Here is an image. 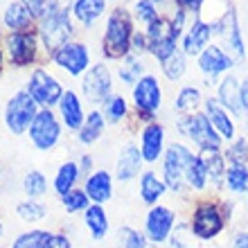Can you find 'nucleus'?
I'll return each instance as SVG.
<instances>
[{
    "mask_svg": "<svg viewBox=\"0 0 248 248\" xmlns=\"http://www.w3.org/2000/svg\"><path fill=\"white\" fill-rule=\"evenodd\" d=\"M41 34H43L46 47L50 52H57L59 47L65 46V41L72 36V25L68 18V0H50L47 2Z\"/></svg>",
    "mask_w": 248,
    "mask_h": 248,
    "instance_id": "nucleus-1",
    "label": "nucleus"
},
{
    "mask_svg": "<svg viewBox=\"0 0 248 248\" xmlns=\"http://www.w3.org/2000/svg\"><path fill=\"white\" fill-rule=\"evenodd\" d=\"M131 18L124 9H115L108 18L104 36V52L111 59H120L131 50Z\"/></svg>",
    "mask_w": 248,
    "mask_h": 248,
    "instance_id": "nucleus-2",
    "label": "nucleus"
},
{
    "mask_svg": "<svg viewBox=\"0 0 248 248\" xmlns=\"http://www.w3.org/2000/svg\"><path fill=\"white\" fill-rule=\"evenodd\" d=\"M178 129H181L183 136L194 140L201 151H219V147H221V136L217 133V129L212 126L208 115H203V113L183 118L178 122Z\"/></svg>",
    "mask_w": 248,
    "mask_h": 248,
    "instance_id": "nucleus-3",
    "label": "nucleus"
},
{
    "mask_svg": "<svg viewBox=\"0 0 248 248\" xmlns=\"http://www.w3.org/2000/svg\"><path fill=\"white\" fill-rule=\"evenodd\" d=\"M226 212L215 203H201L192 217V232L199 239H215L226 226Z\"/></svg>",
    "mask_w": 248,
    "mask_h": 248,
    "instance_id": "nucleus-4",
    "label": "nucleus"
},
{
    "mask_svg": "<svg viewBox=\"0 0 248 248\" xmlns=\"http://www.w3.org/2000/svg\"><path fill=\"white\" fill-rule=\"evenodd\" d=\"M36 102L30 93H18L9 99L7 104V113H5V120H7V129L14 131V133H23L27 126H32L34 118H36Z\"/></svg>",
    "mask_w": 248,
    "mask_h": 248,
    "instance_id": "nucleus-5",
    "label": "nucleus"
},
{
    "mask_svg": "<svg viewBox=\"0 0 248 248\" xmlns=\"http://www.w3.org/2000/svg\"><path fill=\"white\" fill-rule=\"evenodd\" d=\"M194 154L183 144H171L165 154V185L174 192H181L185 183V171Z\"/></svg>",
    "mask_w": 248,
    "mask_h": 248,
    "instance_id": "nucleus-6",
    "label": "nucleus"
},
{
    "mask_svg": "<svg viewBox=\"0 0 248 248\" xmlns=\"http://www.w3.org/2000/svg\"><path fill=\"white\" fill-rule=\"evenodd\" d=\"M149 50L156 54L158 59H167L174 50H176V39L178 34L174 32V27L167 18H156L149 25Z\"/></svg>",
    "mask_w": 248,
    "mask_h": 248,
    "instance_id": "nucleus-7",
    "label": "nucleus"
},
{
    "mask_svg": "<svg viewBox=\"0 0 248 248\" xmlns=\"http://www.w3.org/2000/svg\"><path fill=\"white\" fill-rule=\"evenodd\" d=\"M174 221L176 215L174 210H170L167 205H156L154 210H149L147 221H144V232L149 237V242L154 244H163L174 230Z\"/></svg>",
    "mask_w": 248,
    "mask_h": 248,
    "instance_id": "nucleus-8",
    "label": "nucleus"
},
{
    "mask_svg": "<svg viewBox=\"0 0 248 248\" xmlns=\"http://www.w3.org/2000/svg\"><path fill=\"white\" fill-rule=\"evenodd\" d=\"M59 133H61V126L57 122L50 111H41L36 118H34L32 126H30V136H32V142L39 147V149L47 151L52 149L57 140H59Z\"/></svg>",
    "mask_w": 248,
    "mask_h": 248,
    "instance_id": "nucleus-9",
    "label": "nucleus"
},
{
    "mask_svg": "<svg viewBox=\"0 0 248 248\" xmlns=\"http://www.w3.org/2000/svg\"><path fill=\"white\" fill-rule=\"evenodd\" d=\"M27 93L34 97L36 104H43V106H52V104H57V102H61V97H63L59 81L54 77H50L46 70L34 72L32 79H30Z\"/></svg>",
    "mask_w": 248,
    "mask_h": 248,
    "instance_id": "nucleus-10",
    "label": "nucleus"
},
{
    "mask_svg": "<svg viewBox=\"0 0 248 248\" xmlns=\"http://www.w3.org/2000/svg\"><path fill=\"white\" fill-rule=\"evenodd\" d=\"M133 99H136L138 111L142 113L147 120H151V113L158 111L160 106V86H158L156 77H142L133 88Z\"/></svg>",
    "mask_w": 248,
    "mask_h": 248,
    "instance_id": "nucleus-11",
    "label": "nucleus"
},
{
    "mask_svg": "<svg viewBox=\"0 0 248 248\" xmlns=\"http://www.w3.org/2000/svg\"><path fill=\"white\" fill-rule=\"evenodd\" d=\"M81 88H84V95L91 99V102H95V104H97V102H104V99L108 97V93H111V75L106 70V65L99 63L86 72Z\"/></svg>",
    "mask_w": 248,
    "mask_h": 248,
    "instance_id": "nucleus-12",
    "label": "nucleus"
},
{
    "mask_svg": "<svg viewBox=\"0 0 248 248\" xmlns=\"http://www.w3.org/2000/svg\"><path fill=\"white\" fill-rule=\"evenodd\" d=\"M7 52H9V59L16 65H25L34 59L36 54V39L32 34L25 32H16L7 36Z\"/></svg>",
    "mask_w": 248,
    "mask_h": 248,
    "instance_id": "nucleus-13",
    "label": "nucleus"
},
{
    "mask_svg": "<svg viewBox=\"0 0 248 248\" xmlns=\"http://www.w3.org/2000/svg\"><path fill=\"white\" fill-rule=\"evenodd\" d=\"M54 61L70 75H81L88 65V50H86V46H79V43H65L63 47L54 52Z\"/></svg>",
    "mask_w": 248,
    "mask_h": 248,
    "instance_id": "nucleus-14",
    "label": "nucleus"
},
{
    "mask_svg": "<svg viewBox=\"0 0 248 248\" xmlns=\"http://www.w3.org/2000/svg\"><path fill=\"white\" fill-rule=\"evenodd\" d=\"M163 140H165V131L160 124L156 122H149L147 124V129L142 131V158L147 163H156L160 154H163Z\"/></svg>",
    "mask_w": 248,
    "mask_h": 248,
    "instance_id": "nucleus-15",
    "label": "nucleus"
},
{
    "mask_svg": "<svg viewBox=\"0 0 248 248\" xmlns=\"http://www.w3.org/2000/svg\"><path fill=\"white\" fill-rule=\"evenodd\" d=\"M205 113H208V120L212 122V126L217 129V133H219V136L226 138V140L235 138V124H232V120L228 118L226 108H223L217 99L210 97L208 102H205Z\"/></svg>",
    "mask_w": 248,
    "mask_h": 248,
    "instance_id": "nucleus-16",
    "label": "nucleus"
},
{
    "mask_svg": "<svg viewBox=\"0 0 248 248\" xmlns=\"http://www.w3.org/2000/svg\"><path fill=\"white\" fill-rule=\"evenodd\" d=\"M142 154L138 151V147L133 144H126L122 149L118 158V178L120 181H131L140 171V165H142Z\"/></svg>",
    "mask_w": 248,
    "mask_h": 248,
    "instance_id": "nucleus-17",
    "label": "nucleus"
},
{
    "mask_svg": "<svg viewBox=\"0 0 248 248\" xmlns=\"http://www.w3.org/2000/svg\"><path fill=\"white\" fill-rule=\"evenodd\" d=\"M199 65H201V70L208 72V75H219V72L228 70L230 65H232V59H230L223 50L210 46L201 52V57H199Z\"/></svg>",
    "mask_w": 248,
    "mask_h": 248,
    "instance_id": "nucleus-18",
    "label": "nucleus"
},
{
    "mask_svg": "<svg viewBox=\"0 0 248 248\" xmlns=\"http://www.w3.org/2000/svg\"><path fill=\"white\" fill-rule=\"evenodd\" d=\"M86 194L88 199H93L95 203H102L111 199V176L108 171H95L93 176H88V183H86Z\"/></svg>",
    "mask_w": 248,
    "mask_h": 248,
    "instance_id": "nucleus-19",
    "label": "nucleus"
},
{
    "mask_svg": "<svg viewBox=\"0 0 248 248\" xmlns=\"http://www.w3.org/2000/svg\"><path fill=\"white\" fill-rule=\"evenodd\" d=\"M210 34H212V27L205 25V23H201V20H196L194 25H192V30L185 34V43H183L185 52L187 54H201L203 47L208 46Z\"/></svg>",
    "mask_w": 248,
    "mask_h": 248,
    "instance_id": "nucleus-20",
    "label": "nucleus"
},
{
    "mask_svg": "<svg viewBox=\"0 0 248 248\" xmlns=\"http://www.w3.org/2000/svg\"><path fill=\"white\" fill-rule=\"evenodd\" d=\"M217 30L223 34V39L228 41V47H232L237 54H244V43H242V34L237 27V16L235 9H228V14L221 18V23L217 25Z\"/></svg>",
    "mask_w": 248,
    "mask_h": 248,
    "instance_id": "nucleus-21",
    "label": "nucleus"
},
{
    "mask_svg": "<svg viewBox=\"0 0 248 248\" xmlns=\"http://www.w3.org/2000/svg\"><path fill=\"white\" fill-rule=\"evenodd\" d=\"M221 104L232 113H242V86L237 84L235 77H226L219 86Z\"/></svg>",
    "mask_w": 248,
    "mask_h": 248,
    "instance_id": "nucleus-22",
    "label": "nucleus"
},
{
    "mask_svg": "<svg viewBox=\"0 0 248 248\" xmlns=\"http://www.w3.org/2000/svg\"><path fill=\"white\" fill-rule=\"evenodd\" d=\"M86 226L91 230L93 239H104L106 232H108V219H106V212L104 208L95 203L91 208L86 210Z\"/></svg>",
    "mask_w": 248,
    "mask_h": 248,
    "instance_id": "nucleus-23",
    "label": "nucleus"
},
{
    "mask_svg": "<svg viewBox=\"0 0 248 248\" xmlns=\"http://www.w3.org/2000/svg\"><path fill=\"white\" fill-rule=\"evenodd\" d=\"M61 115H63L65 124L70 126V129H81V118H84V113H81V104H79V99L75 93H65L63 97H61Z\"/></svg>",
    "mask_w": 248,
    "mask_h": 248,
    "instance_id": "nucleus-24",
    "label": "nucleus"
},
{
    "mask_svg": "<svg viewBox=\"0 0 248 248\" xmlns=\"http://www.w3.org/2000/svg\"><path fill=\"white\" fill-rule=\"evenodd\" d=\"M165 187H167V185H165L160 178H156L154 171H144L142 178H140V196H142V201L149 203V205H154V203L165 194Z\"/></svg>",
    "mask_w": 248,
    "mask_h": 248,
    "instance_id": "nucleus-25",
    "label": "nucleus"
},
{
    "mask_svg": "<svg viewBox=\"0 0 248 248\" xmlns=\"http://www.w3.org/2000/svg\"><path fill=\"white\" fill-rule=\"evenodd\" d=\"M203 165L208 171V178H212L215 185H221V181L226 178V160L219 151H203Z\"/></svg>",
    "mask_w": 248,
    "mask_h": 248,
    "instance_id": "nucleus-26",
    "label": "nucleus"
},
{
    "mask_svg": "<svg viewBox=\"0 0 248 248\" xmlns=\"http://www.w3.org/2000/svg\"><path fill=\"white\" fill-rule=\"evenodd\" d=\"M226 185L230 192L242 194L248 189V165H235L230 163V167L226 170Z\"/></svg>",
    "mask_w": 248,
    "mask_h": 248,
    "instance_id": "nucleus-27",
    "label": "nucleus"
},
{
    "mask_svg": "<svg viewBox=\"0 0 248 248\" xmlns=\"http://www.w3.org/2000/svg\"><path fill=\"white\" fill-rule=\"evenodd\" d=\"M30 20H32V14L23 2H14L5 9V23L12 30H25L30 25Z\"/></svg>",
    "mask_w": 248,
    "mask_h": 248,
    "instance_id": "nucleus-28",
    "label": "nucleus"
},
{
    "mask_svg": "<svg viewBox=\"0 0 248 248\" xmlns=\"http://www.w3.org/2000/svg\"><path fill=\"white\" fill-rule=\"evenodd\" d=\"M104 12V0H75V16L84 25H91Z\"/></svg>",
    "mask_w": 248,
    "mask_h": 248,
    "instance_id": "nucleus-29",
    "label": "nucleus"
},
{
    "mask_svg": "<svg viewBox=\"0 0 248 248\" xmlns=\"http://www.w3.org/2000/svg\"><path fill=\"white\" fill-rule=\"evenodd\" d=\"M185 183L194 189H203L208 183V171H205V165H203L201 156H194L187 165V171H185Z\"/></svg>",
    "mask_w": 248,
    "mask_h": 248,
    "instance_id": "nucleus-30",
    "label": "nucleus"
},
{
    "mask_svg": "<svg viewBox=\"0 0 248 248\" xmlns=\"http://www.w3.org/2000/svg\"><path fill=\"white\" fill-rule=\"evenodd\" d=\"M77 178H79V167H77V165H75V163L61 165L59 171H57V178H54V189H57L61 196L68 194Z\"/></svg>",
    "mask_w": 248,
    "mask_h": 248,
    "instance_id": "nucleus-31",
    "label": "nucleus"
},
{
    "mask_svg": "<svg viewBox=\"0 0 248 248\" xmlns=\"http://www.w3.org/2000/svg\"><path fill=\"white\" fill-rule=\"evenodd\" d=\"M102 129H104V118H102L97 111L91 113L88 120L84 122V126H81V131H79V140L84 144L95 142V140L102 136Z\"/></svg>",
    "mask_w": 248,
    "mask_h": 248,
    "instance_id": "nucleus-32",
    "label": "nucleus"
},
{
    "mask_svg": "<svg viewBox=\"0 0 248 248\" xmlns=\"http://www.w3.org/2000/svg\"><path fill=\"white\" fill-rule=\"evenodd\" d=\"M47 239H50V232L46 230H30L14 242V248H43Z\"/></svg>",
    "mask_w": 248,
    "mask_h": 248,
    "instance_id": "nucleus-33",
    "label": "nucleus"
},
{
    "mask_svg": "<svg viewBox=\"0 0 248 248\" xmlns=\"http://www.w3.org/2000/svg\"><path fill=\"white\" fill-rule=\"evenodd\" d=\"M61 201H63L65 210L68 212H79V210H88V194H86L84 189H70L68 194L61 196Z\"/></svg>",
    "mask_w": 248,
    "mask_h": 248,
    "instance_id": "nucleus-34",
    "label": "nucleus"
},
{
    "mask_svg": "<svg viewBox=\"0 0 248 248\" xmlns=\"http://www.w3.org/2000/svg\"><path fill=\"white\" fill-rule=\"evenodd\" d=\"M163 70H165V75H167L170 79H178L185 72V59H183V54L178 52V50H174V52H171L167 59H163Z\"/></svg>",
    "mask_w": 248,
    "mask_h": 248,
    "instance_id": "nucleus-35",
    "label": "nucleus"
},
{
    "mask_svg": "<svg viewBox=\"0 0 248 248\" xmlns=\"http://www.w3.org/2000/svg\"><path fill=\"white\" fill-rule=\"evenodd\" d=\"M25 192L27 196L32 199V196H41V194H46V189H47V183H46V176L41 174V171H30L25 176Z\"/></svg>",
    "mask_w": 248,
    "mask_h": 248,
    "instance_id": "nucleus-36",
    "label": "nucleus"
},
{
    "mask_svg": "<svg viewBox=\"0 0 248 248\" xmlns=\"http://www.w3.org/2000/svg\"><path fill=\"white\" fill-rule=\"evenodd\" d=\"M20 219H25V221H39L46 217V208L36 201H25V203H18V208H16Z\"/></svg>",
    "mask_w": 248,
    "mask_h": 248,
    "instance_id": "nucleus-37",
    "label": "nucleus"
},
{
    "mask_svg": "<svg viewBox=\"0 0 248 248\" xmlns=\"http://www.w3.org/2000/svg\"><path fill=\"white\" fill-rule=\"evenodd\" d=\"M118 242H120L118 248H147L144 246V237L133 228H122L120 230Z\"/></svg>",
    "mask_w": 248,
    "mask_h": 248,
    "instance_id": "nucleus-38",
    "label": "nucleus"
},
{
    "mask_svg": "<svg viewBox=\"0 0 248 248\" xmlns=\"http://www.w3.org/2000/svg\"><path fill=\"white\" fill-rule=\"evenodd\" d=\"M199 99H201L199 91H196V88H192V86H187V88H183V91L178 93L176 108H178V111H189V108H194V106L199 104Z\"/></svg>",
    "mask_w": 248,
    "mask_h": 248,
    "instance_id": "nucleus-39",
    "label": "nucleus"
},
{
    "mask_svg": "<svg viewBox=\"0 0 248 248\" xmlns=\"http://www.w3.org/2000/svg\"><path fill=\"white\" fill-rule=\"evenodd\" d=\"M230 163L235 165H248V142L246 138H239L237 142H232V147L228 149Z\"/></svg>",
    "mask_w": 248,
    "mask_h": 248,
    "instance_id": "nucleus-40",
    "label": "nucleus"
},
{
    "mask_svg": "<svg viewBox=\"0 0 248 248\" xmlns=\"http://www.w3.org/2000/svg\"><path fill=\"white\" fill-rule=\"evenodd\" d=\"M106 115H108V120H113V122H120V120L126 115V102H124V97H113L108 104H106Z\"/></svg>",
    "mask_w": 248,
    "mask_h": 248,
    "instance_id": "nucleus-41",
    "label": "nucleus"
},
{
    "mask_svg": "<svg viewBox=\"0 0 248 248\" xmlns=\"http://www.w3.org/2000/svg\"><path fill=\"white\" fill-rule=\"evenodd\" d=\"M136 12H138V16H140L142 20H147L149 25L158 18V16H156V7H154V0H138Z\"/></svg>",
    "mask_w": 248,
    "mask_h": 248,
    "instance_id": "nucleus-42",
    "label": "nucleus"
},
{
    "mask_svg": "<svg viewBox=\"0 0 248 248\" xmlns=\"http://www.w3.org/2000/svg\"><path fill=\"white\" fill-rule=\"evenodd\" d=\"M23 5L30 9L32 16H46L47 12V0H23Z\"/></svg>",
    "mask_w": 248,
    "mask_h": 248,
    "instance_id": "nucleus-43",
    "label": "nucleus"
},
{
    "mask_svg": "<svg viewBox=\"0 0 248 248\" xmlns=\"http://www.w3.org/2000/svg\"><path fill=\"white\" fill-rule=\"evenodd\" d=\"M140 72H142V65L133 61V63H129V68H126V70L120 72V77H122L124 81H129V84H133V81L138 79V75H140Z\"/></svg>",
    "mask_w": 248,
    "mask_h": 248,
    "instance_id": "nucleus-44",
    "label": "nucleus"
},
{
    "mask_svg": "<svg viewBox=\"0 0 248 248\" xmlns=\"http://www.w3.org/2000/svg\"><path fill=\"white\" fill-rule=\"evenodd\" d=\"M43 248H70V242L63 235H50V239L46 242Z\"/></svg>",
    "mask_w": 248,
    "mask_h": 248,
    "instance_id": "nucleus-45",
    "label": "nucleus"
},
{
    "mask_svg": "<svg viewBox=\"0 0 248 248\" xmlns=\"http://www.w3.org/2000/svg\"><path fill=\"white\" fill-rule=\"evenodd\" d=\"M178 9H189V12H199L203 5V0H176Z\"/></svg>",
    "mask_w": 248,
    "mask_h": 248,
    "instance_id": "nucleus-46",
    "label": "nucleus"
},
{
    "mask_svg": "<svg viewBox=\"0 0 248 248\" xmlns=\"http://www.w3.org/2000/svg\"><path fill=\"white\" fill-rule=\"evenodd\" d=\"M131 50H136V52H142L144 50V36L142 34H133V36H131Z\"/></svg>",
    "mask_w": 248,
    "mask_h": 248,
    "instance_id": "nucleus-47",
    "label": "nucleus"
},
{
    "mask_svg": "<svg viewBox=\"0 0 248 248\" xmlns=\"http://www.w3.org/2000/svg\"><path fill=\"white\" fill-rule=\"evenodd\" d=\"M232 248H248V232H237L232 239Z\"/></svg>",
    "mask_w": 248,
    "mask_h": 248,
    "instance_id": "nucleus-48",
    "label": "nucleus"
},
{
    "mask_svg": "<svg viewBox=\"0 0 248 248\" xmlns=\"http://www.w3.org/2000/svg\"><path fill=\"white\" fill-rule=\"evenodd\" d=\"M81 170H84V174H88V170H91V158L88 156L81 158Z\"/></svg>",
    "mask_w": 248,
    "mask_h": 248,
    "instance_id": "nucleus-49",
    "label": "nucleus"
},
{
    "mask_svg": "<svg viewBox=\"0 0 248 248\" xmlns=\"http://www.w3.org/2000/svg\"><path fill=\"white\" fill-rule=\"evenodd\" d=\"M0 235H2V223H0Z\"/></svg>",
    "mask_w": 248,
    "mask_h": 248,
    "instance_id": "nucleus-50",
    "label": "nucleus"
},
{
    "mask_svg": "<svg viewBox=\"0 0 248 248\" xmlns=\"http://www.w3.org/2000/svg\"><path fill=\"white\" fill-rule=\"evenodd\" d=\"M156 2H163V0H156Z\"/></svg>",
    "mask_w": 248,
    "mask_h": 248,
    "instance_id": "nucleus-51",
    "label": "nucleus"
}]
</instances>
